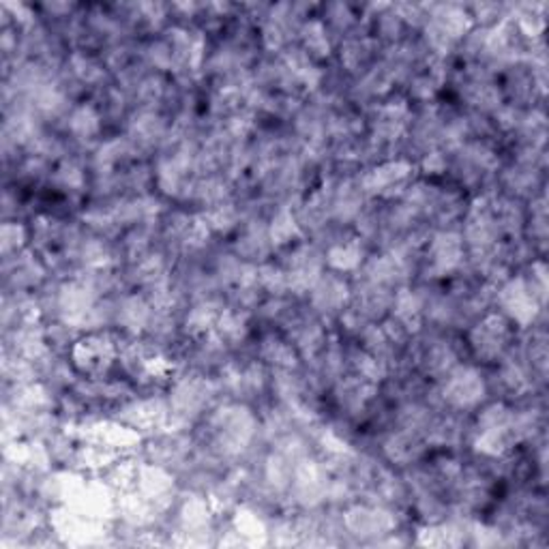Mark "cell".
Wrapping results in <instances>:
<instances>
[{
    "instance_id": "cell-6",
    "label": "cell",
    "mask_w": 549,
    "mask_h": 549,
    "mask_svg": "<svg viewBox=\"0 0 549 549\" xmlns=\"http://www.w3.org/2000/svg\"><path fill=\"white\" fill-rule=\"evenodd\" d=\"M464 256V247H462V239L453 232H442L434 239L432 243V264L436 269V273L445 275L448 270L457 269L459 262H462Z\"/></svg>"
},
{
    "instance_id": "cell-5",
    "label": "cell",
    "mask_w": 549,
    "mask_h": 549,
    "mask_svg": "<svg viewBox=\"0 0 549 549\" xmlns=\"http://www.w3.org/2000/svg\"><path fill=\"white\" fill-rule=\"evenodd\" d=\"M500 303L519 324H528L536 314V305L541 303L539 297L533 292L526 279L509 281L500 292Z\"/></svg>"
},
{
    "instance_id": "cell-7",
    "label": "cell",
    "mask_w": 549,
    "mask_h": 549,
    "mask_svg": "<svg viewBox=\"0 0 549 549\" xmlns=\"http://www.w3.org/2000/svg\"><path fill=\"white\" fill-rule=\"evenodd\" d=\"M346 526L357 534H377L387 533L393 526L391 515L385 511L369 509V506H357V509L348 511Z\"/></svg>"
},
{
    "instance_id": "cell-4",
    "label": "cell",
    "mask_w": 549,
    "mask_h": 549,
    "mask_svg": "<svg viewBox=\"0 0 549 549\" xmlns=\"http://www.w3.org/2000/svg\"><path fill=\"white\" fill-rule=\"evenodd\" d=\"M412 174V165L408 162H387L377 165L374 172L368 174V179L363 181V187L369 193H377V196H395L397 189H404L408 185Z\"/></svg>"
},
{
    "instance_id": "cell-10",
    "label": "cell",
    "mask_w": 549,
    "mask_h": 549,
    "mask_svg": "<svg viewBox=\"0 0 549 549\" xmlns=\"http://www.w3.org/2000/svg\"><path fill=\"white\" fill-rule=\"evenodd\" d=\"M361 256H363L361 245L350 240V243H339V245L330 247L328 264L338 270H350V269L358 267Z\"/></svg>"
},
{
    "instance_id": "cell-1",
    "label": "cell",
    "mask_w": 549,
    "mask_h": 549,
    "mask_svg": "<svg viewBox=\"0 0 549 549\" xmlns=\"http://www.w3.org/2000/svg\"><path fill=\"white\" fill-rule=\"evenodd\" d=\"M116 357V344L110 335H88L71 348V358L82 374L99 377L110 369Z\"/></svg>"
},
{
    "instance_id": "cell-11",
    "label": "cell",
    "mask_w": 549,
    "mask_h": 549,
    "mask_svg": "<svg viewBox=\"0 0 549 549\" xmlns=\"http://www.w3.org/2000/svg\"><path fill=\"white\" fill-rule=\"evenodd\" d=\"M69 127L78 138H91V135L99 132L97 112H94L91 105H82V108L75 110L74 116H71Z\"/></svg>"
},
{
    "instance_id": "cell-12",
    "label": "cell",
    "mask_w": 549,
    "mask_h": 549,
    "mask_svg": "<svg viewBox=\"0 0 549 549\" xmlns=\"http://www.w3.org/2000/svg\"><path fill=\"white\" fill-rule=\"evenodd\" d=\"M299 232V223L292 220V215L288 211H281L279 215L275 217L273 228H270V239H273L275 245H286L292 243V239H297Z\"/></svg>"
},
{
    "instance_id": "cell-8",
    "label": "cell",
    "mask_w": 549,
    "mask_h": 549,
    "mask_svg": "<svg viewBox=\"0 0 549 549\" xmlns=\"http://www.w3.org/2000/svg\"><path fill=\"white\" fill-rule=\"evenodd\" d=\"M311 300L320 311H333L338 309L341 303H346L348 299V286L338 277H320L314 283V290H311Z\"/></svg>"
},
{
    "instance_id": "cell-9",
    "label": "cell",
    "mask_w": 549,
    "mask_h": 549,
    "mask_svg": "<svg viewBox=\"0 0 549 549\" xmlns=\"http://www.w3.org/2000/svg\"><path fill=\"white\" fill-rule=\"evenodd\" d=\"M300 37H303L305 52L309 58H320L328 54V37L327 28L320 22H307L300 28Z\"/></svg>"
},
{
    "instance_id": "cell-2",
    "label": "cell",
    "mask_w": 549,
    "mask_h": 549,
    "mask_svg": "<svg viewBox=\"0 0 549 549\" xmlns=\"http://www.w3.org/2000/svg\"><path fill=\"white\" fill-rule=\"evenodd\" d=\"M509 335V324L503 316H487L472 330L470 341L476 357L485 358V361H495L503 354Z\"/></svg>"
},
{
    "instance_id": "cell-3",
    "label": "cell",
    "mask_w": 549,
    "mask_h": 549,
    "mask_svg": "<svg viewBox=\"0 0 549 549\" xmlns=\"http://www.w3.org/2000/svg\"><path fill=\"white\" fill-rule=\"evenodd\" d=\"M483 393H485V385L475 369L459 368L456 371H448L445 387V399L448 404H453L456 408H470V406L479 404Z\"/></svg>"
},
{
    "instance_id": "cell-13",
    "label": "cell",
    "mask_w": 549,
    "mask_h": 549,
    "mask_svg": "<svg viewBox=\"0 0 549 549\" xmlns=\"http://www.w3.org/2000/svg\"><path fill=\"white\" fill-rule=\"evenodd\" d=\"M24 230L17 223H5L3 228V251L9 253L22 245Z\"/></svg>"
}]
</instances>
